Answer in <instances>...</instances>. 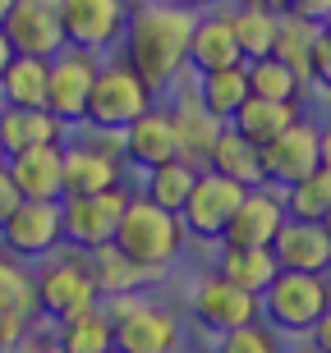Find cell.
I'll return each instance as SVG.
<instances>
[{
  "instance_id": "1",
  "label": "cell",
  "mask_w": 331,
  "mask_h": 353,
  "mask_svg": "<svg viewBox=\"0 0 331 353\" xmlns=\"http://www.w3.org/2000/svg\"><path fill=\"white\" fill-rule=\"evenodd\" d=\"M193 23H198V14L175 5V0L129 10L124 37H120V60L161 97L189 69V32H193Z\"/></svg>"
},
{
  "instance_id": "2",
  "label": "cell",
  "mask_w": 331,
  "mask_h": 353,
  "mask_svg": "<svg viewBox=\"0 0 331 353\" xmlns=\"http://www.w3.org/2000/svg\"><path fill=\"white\" fill-rule=\"evenodd\" d=\"M185 221L175 216V211H161L152 207L143 193H129L124 211H120V225H115V243L133 266H143L161 280V275L171 271L180 262V252H185Z\"/></svg>"
},
{
  "instance_id": "3",
  "label": "cell",
  "mask_w": 331,
  "mask_h": 353,
  "mask_svg": "<svg viewBox=\"0 0 331 353\" xmlns=\"http://www.w3.org/2000/svg\"><path fill=\"white\" fill-rule=\"evenodd\" d=\"M102 312L111 316V335L120 353H180L185 349V326L175 321L161 303L143 294H115L102 299Z\"/></svg>"
},
{
  "instance_id": "4",
  "label": "cell",
  "mask_w": 331,
  "mask_h": 353,
  "mask_svg": "<svg viewBox=\"0 0 331 353\" xmlns=\"http://www.w3.org/2000/svg\"><path fill=\"white\" fill-rule=\"evenodd\" d=\"M32 299H37V316L41 321H65L79 316L88 307L102 303L93 275H88V257L79 248H55L51 257H41L32 271Z\"/></svg>"
},
{
  "instance_id": "5",
  "label": "cell",
  "mask_w": 331,
  "mask_h": 353,
  "mask_svg": "<svg viewBox=\"0 0 331 353\" xmlns=\"http://www.w3.org/2000/svg\"><path fill=\"white\" fill-rule=\"evenodd\" d=\"M157 105V92L147 88L138 74H133L124 60H102L93 83V97H88V115H83V129L93 133H120L129 129L133 119Z\"/></svg>"
},
{
  "instance_id": "6",
  "label": "cell",
  "mask_w": 331,
  "mask_h": 353,
  "mask_svg": "<svg viewBox=\"0 0 331 353\" xmlns=\"http://www.w3.org/2000/svg\"><path fill=\"white\" fill-rule=\"evenodd\" d=\"M263 299V321L285 335H308L318 316L331 307V280L327 275H304V271H276V280L258 294Z\"/></svg>"
},
{
  "instance_id": "7",
  "label": "cell",
  "mask_w": 331,
  "mask_h": 353,
  "mask_svg": "<svg viewBox=\"0 0 331 353\" xmlns=\"http://www.w3.org/2000/svg\"><path fill=\"white\" fill-rule=\"evenodd\" d=\"M60 183L65 197H97L124 183V157H120L115 133H97V138H74L60 147Z\"/></svg>"
},
{
  "instance_id": "8",
  "label": "cell",
  "mask_w": 331,
  "mask_h": 353,
  "mask_svg": "<svg viewBox=\"0 0 331 353\" xmlns=\"http://www.w3.org/2000/svg\"><path fill=\"white\" fill-rule=\"evenodd\" d=\"M97 69H102V55L79 51V46H65V51L51 60V79H46V110H51L65 129H83V115H88V97H93Z\"/></svg>"
},
{
  "instance_id": "9",
  "label": "cell",
  "mask_w": 331,
  "mask_h": 353,
  "mask_svg": "<svg viewBox=\"0 0 331 353\" xmlns=\"http://www.w3.org/2000/svg\"><path fill=\"white\" fill-rule=\"evenodd\" d=\"M124 202H129V188L124 183L111 188V193H97V197H60V234H65V248L93 252L102 243H111Z\"/></svg>"
},
{
  "instance_id": "10",
  "label": "cell",
  "mask_w": 331,
  "mask_h": 353,
  "mask_svg": "<svg viewBox=\"0 0 331 353\" xmlns=\"http://www.w3.org/2000/svg\"><path fill=\"white\" fill-rule=\"evenodd\" d=\"M189 312H193V321H198L202 330L225 335V330H235V326L258 321V316H263V299L249 294V289H239V285H230L225 275L207 271L198 285H193V294H189Z\"/></svg>"
},
{
  "instance_id": "11",
  "label": "cell",
  "mask_w": 331,
  "mask_h": 353,
  "mask_svg": "<svg viewBox=\"0 0 331 353\" xmlns=\"http://www.w3.org/2000/svg\"><path fill=\"white\" fill-rule=\"evenodd\" d=\"M60 243V202H19L0 225V252H10L14 262H41Z\"/></svg>"
},
{
  "instance_id": "12",
  "label": "cell",
  "mask_w": 331,
  "mask_h": 353,
  "mask_svg": "<svg viewBox=\"0 0 331 353\" xmlns=\"http://www.w3.org/2000/svg\"><path fill=\"white\" fill-rule=\"evenodd\" d=\"M0 32H5L14 55H37V60H55L69 46L55 0H14Z\"/></svg>"
},
{
  "instance_id": "13",
  "label": "cell",
  "mask_w": 331,
  "mask_h": 353,
  "mask_svg": "<svg viewBox=\"0 0 331 353\" xmlns=\"http://www.w3.org/2000/svg\"><path fill=\"white\" fill-rule=\"evenodd\" d=\"M244 193H249V188H239V183L221 179V174H212V170H198V179L189 188V202L180 207L185 234L202 239V243H221L225 225H230V216H235Z\"/></svg>"
},
{
  "instance_id": "14",
  "label": "cell",
  "mask_w": 331,
  "mask_h": 353,
  "mask_svg": "<svg viewBox=\"0 0 331 353\" xmlns=\"http://www.w3.org/2000/svg\"><path fill=\"white\" fill-rule=\"evenodd\" d=\"M60 5V28H65V41L79 46V51H111L124 37V19H129V5L124 0H55Z\"/></svg>"
},
{
  "instance_id": "15",
  "label": "cell",
  "mask_w": 331,
  "mask_h": 353,
  "mask_svg": "<svg viewBox=\"0 0 331 353\" xmlns=\"http://www.w3.org/2000/svg\"><path fill=\"white\" fill-rule=\"evenodd\" d=\"M313 170H318V124L299 115L281 138H272L263 147V179L272 188H290Z\"/></svg>"
},
{
  "instance_id": "16",
  "label": "cell",
  "mask_w": 331,
  "mask_h": 353,
  "mask_svg": "<svg viewBox=\"0 0 331 353\" xmlns=\"http://www.w3.org/2000/svg\"><path fill=\"white\" fill-rule=\"evenodd\" d=\"M285 221H290V216H285V197H281V188H272V183L249 188V193L239 197V207H235V216H230V225H225L221 243L272 248V239H276V230Z\"/></svg>"
},
{
  "instance_id": "17",
  "label": "cell",
  "mask_w": 331,
  "mask_h": 353,
  "mask_svg": "<svg viewBox=\"0 0 331 353\" xmlns=\"http://www.w3.org/2000/svg\"><path fill=\"white\" fill-rule=\"evenodd\" d=\"M171 124H175V157L189 161L193 170H207L212 147H216V138H221L225 124L198 101V97H193V92H175V101H171Z\"/></svg>"
},
{
  "instance_id": "18",
  "label": "cell",
  "mask_w": 331,
  "mask_h": 353,
  "mask_svg": "<svg viewBox=\"0 0 331 353\" xmlns=\"http://www.w3.org/2000/svg\"><path fill=\"white\" fill-rule=\"evenodd\" d=\"M120 143V157H124V165H133V170H152V165H161V161H175V124H171V105H152V110H143V115L133 119L129 129L115 133Z\"/></svg>"
},
{
  "instance_id": "19",
  "label": "cell",
  "mask_w": 331,
  "mask_h": 353,
  "mask_svg": "<svg viewBox=\"0 0 331 353\" xmlns=\"http://www.w3.org/2000/svg\"><path fill=\"white\" fill-rule=\"evenodd\" d=\"M272 257L281 271H304V275H327L331 266V234L318 221H285L272 239Z\"/></svg>"
},
{
  "instance_id": "20",
  "label": "cell",
  "mask_w": 331,
  "mask_h": 353,
  "mask_svg": "<svg viewBox=\"0 0 331 353\" xmlns=\"http://www.w3.org/2000/svg\"><path fill=\"white\" fill-rule=\"evenodd\" d=\"M230 65H244V55H239L235 28H230V10L221 5V10L198 14V23L189 32V69L207 74V69H230Z\"/></svg>"
},
{
  "instance_id": "21",
  "label": "cell",
  "mask_w": 331,
  "mask_h": 353,
  "mask_svg": "<svg viewBox=\"0 0 331 353\" xmlns=\"http://www.w3.org/2000/svg\"><path fill=\"white\" fill-rule=\"evenodd\" d=\"M65 143V124L51 110H19V105H0V152L5 161L19 152H37V147H60Z\"/></svg>"
},
{
  "instance_id": "22",
  "label": "cell",
  "mask_w": 331,
  "mask_h": 353,
  "mask_svg": "<svg viewBox=\"0 0 331 353\" xmlns=\"http://www.w3.org/2000/svg\"><path fill=\"white\" fill-rule=\"evenodd\" d=\"M60 147H37V152H19V157L5 161V174L14 179V188H19L23 202H60L65 197V183H60Z\"/></svg>"
},
{
  "instance_id": "23",
  "label": "cell",
  "mask_w": 331,
  "mask_h": 353,
  "mask_svg": "<svg viewBox=\"0 0 331 353\" xmlns=\"http://www.w3.org/2000/svg\"><path fill=\"white\" fill-rule=\"evenodd\" d=\"M207 170L221 174V179L239 183V188H263V147L249 143V138H239L230 124L221 129V138H216L212 147V161H207Z\"/></svg>"
},
{
  "instance_id": "24",
  "label": "cell",
  "mask_w": 331,
  "mask_h": 353,
  "mask_svg": "<svg viewBox=\"0 0 331 353\" xmlns=\"http://www.w3.org/2000/svg\"><path fill=\"white\" fill-rule=\"evenodd\" d=\"M83 257H88V275H93V285H97L102 299H115V294H143V289L157 280L152 271L133 266L115 243H102V248L83 252Z\"/></svg>"
},
{
  "instance_id": "25",
  "label": "cell",
  "mask_w": 331,
  "mask_h": 353,
  "mask_svg": "<svg viewBox=\"0 0 331 353\" xmlns=\"http://www.w3.org/2000/svg\"><path fill=\"white\" fill-rule=\"evenodd\" d=\"M225 10H230V28H235V41H239V55H244V60L272 55L281 14L272 10L267 0H235V5H225Z\"/></svg>"
},
{
  "instance_id": "26",
  "label": "cell",
  "mask_w": 331,
  "mask_h": 353,
  "mask_svg": "<svg viewBox=\"0 0 331 353\" xmlns=\"http://www.w3.org/2000/svg\"><path fill=\"white\" fill-rule=\"evenodd\" d=\"M46 79H51V60L14 55L10 65H5V74H0V105L46 110Z\"/></svg>"
},
{
  "instance_id": "27",
  "label": "cell",
  "mask_w": 331,
  "mask_h": 353,
  "mask_svg": "<svg viewBox=\"0 0 331 353\" xmlns=\"http://www.w3.org/2000/svg\"><path fill=\"white\" fill-rule=\"evenodd\" d=\"M299 115H304V110H299L294 101H263V97H249V101L230 115V129H235L239 138H249V143L267 147L272 138H281V133L290 129Z\"/></svg>"
},
{
  "instance_id": "28",
  "label": "cell",
  "mask_w": 331,
  "mask_h": 353,
  "mask_svg": "<svg viewBox=\"0 0 331 353\" xmlns=\"http://www.w3.org/2000/svg\"><path fill=\"white\" fill-rule=\"evenodd\" d=\"M51 344H55V353H111L115 349L111 316L102 312V303H97V307H88V312H79V316L51 321Z\"/></svg>"
},
{
  "instance_id": "29",
  "label": "cell",
  "mask_w": 331,
  "mask_h": 353,
  "mask_svg": "<svg viewBox=\"0 0 331 353\" xmlns=\"http://www.w3.org/2000/svg\"><path fill=\"white\" fill-rule=\"evenodd\" d=\"M193 97H198V101L207 105L221 124H230V115L249 101V69H244V65H230V69H207V74H193Z\"/></svg>"
},
{
  "instance_id": "30",
  "label": "cell",
  "mask_w": 331,
  "mask_h": 353,
  "mask_svg": "<svg viewBox=\"0 0 331 353\" xmlns=\"http://www.w3.org/2000/svg\"><path fill=\"white\" fill-rule=\"evenodd\" d=\"M276 257L272 248H239V243H221L216 252V275H225L230 285L249 289V294H263L272 280H276Z\"/></svg>"
},
{
  "instance_id": "31",
  "label": "cell",
  "mask_w": 331,
  "mask_h": 353,
  "mask_svg": "<svg viewBox=\"0 0 331 353\" xmlns=\"http://www.w3.org/2000/svg\"><path fill=\"white\" fill-rule=\"evenodd\" d=\"M193 179H198V170L189 165V161H161V165H152V170H143V188L138 193L152 202V207L161 211H175L180 216V207L189 202V188H193Z\"/></svg>"
},
{
  "instance_id": "32",
  "label": "cell",
  "mask_w": 331,
  "mask_h": 353,
  "mask_svg": "<svg viewBox=\"0 0 331 353\" xmlns=\"http://www.w3.org/2000/svg\"><path fill=\"white\" fill-rule=\"evenodd\" d=\"M322 23H308V19H294V14H281L276 41H272V55L290 69L294 79L308 88V60H313V46H318Z\"/></svg>"
},
{
  "instance_id": "33",
  "label": "cell",
  "mask_w": 331,
  "mask_h": 353,
  "mask_svg": "<svg viewBox=\"0 0 331 353\" xmlns=\"http://www.w3.org/2000/svg\"><path fill=\"white\" fill-rule=\"evenodd\" d=\"M281 197H285V216L290 221H327L331 211V170H313L304 174L299 183H290V188H281Z\"/></svg>"
},
{
  "instance_id": "34",
  "label": "cell",
  "mask_w": 331,
  "mask_h": 353,
  "mask_svg": "<svg viewBox=\"0 0 331 353\" xmlns=\"http://www.w3.org/2000/svg\"><path fill=\"white\" fill-rule=\"evenodd\" d=\"M244 69H249V97H263V101H299L304 97V83L294 79L276 55L244 60Z\"/></svg>"
},
{
  "instance_id": "35",
  "label": "cell",
  "mask_w": 331,
  "mask_h": 353,
  "mask_svg": "<svg viewBox=\"0 0 331 353\" xmlns=\"http://www.w3.org/2000/svg\"><path fill=\"white\" fill-rule=\"evenodd\" d=\"M0 312H14V316H28V321H37L32 271H23V262H14L10 252H0Z\"/></svg>"
},
{
  "instance_id": "36",
  "label": "cell",
  "mask_w": 331,
  "mask_h": 353,
  "mask_svg": "<svg viewBox=\"0 0 331 353\" xmlns=\"http://www.w3.org/2000/svg\"><path fill=\"white\" fill-rule=\"evenodd\" d=\"M216 353H281V340H276V330L258 316L249 326H235L225 335H216Z\"/></svg>"
},
{
  "instance_id": "37",
  "label": "cell",
  "mask_w": 331,
  "mask_h": 353,
  "mask_svg": "<svg viewBox=\"0 0 331 353\" xmlns=\"http://www.w3.org/2000/svg\"><path fill=\"white\" fill-rule=\"evenodd\" d=\"M308 83H318L331 97V37L318 32V46H313V60H308Z\"/></svg>"
},
{
  "instance_id": "38",
  "label": "cell",
  "mask_w": 331,
  "mask_h": 353,
  "mask_svg": "<svg viewBox=\"0 0 331 353\" xmlns=\"http://www.w3.org/2000/svg\"><path fill=\"white\" fill-rule=\"evenodd\" d=\"M294 19H308V23H327L331 19V0H294Z\"/></svg>"
},
{
  "instance_id": "39",
  "label": "cell",
  "mask_w": 331,
  "mask_h": 353,
  "mask_svg": "<svg viewBox=\"0 0 331 353\" xmlns=\"http://www.w3.org/2000/svg\"><path fill=\"white\" fill-rule=\"evenodd\" d=\"M19 202H23V197H19V188H14V179L5 174V165H0V225L10 221V211L19 207Z\"/></svg>"
},
{
  "instance_id": "40",
  "label": "cell",
  "mask_w": 331,
  "mask_h": 353,
  "mask_svg": "<svg viewBox=\"0 0 331 353\" xmlns=\"http://www.w3.org/2000/svg\"><path fill=\"white\" fill-rule=\"evenodd\" d=\"M308 340H313V349H318V353H331V307L318 316V326L308 330Z\"/></svg>"
},
{
  "instance_id": "41",
  "label": "cell",
  "mask_w": 331,
  "mask_h": 353,
  "mask_svg": "<svg viewBox=\"0 0 331 353\" xmlns=\"http://www.w3.org/2000/svg\"><path fill=\"white\" fill-rule=\"evenodd\" d=\"M318 165H322V170H331V119H327V124H318Z\"/></svg>"
},
{
  "instance_id": "42",
  "label": "cell",
  "mask_w": 331,
  "mask_h": 353,
  "mask_svg": "<svg viewBox=\"0 0 331 353\" xmlns=\"http://www.w3.org/2000/svg\"><path fill=\"white\" fill-rule=\"evenodd\" d=\"M175 5H185V10H193V14H207V10H221L225 0H175Z\"/></svg>"
},
{
  "instance_id": "43",
  "label": "cell",
  "mask_w": 331,
  "mask_h": 353,
  "mask_svg": "<svg viewBox=\"0 0 331 353\" xmlns=\"http://www.w3.org/2000/svg\"><path fill=\"white\" fill-rule=\"evenodd\" d=\"M14 60V51H10V41H5V32H0V74H5V65Z\"/></svg>"
},
{
  "instance_id": "44",
  "label": "cell",
  "mask_w": 331,
  "mask_h": 353,
  "mask_svg": "<svg viewBox=\"0 0 331 353\" xmlns=\"http://www.w3.org/2000/svg\"><path fill=\"white\" fill-rule=\"evenodd\" d=\"M129 10H143V5H157V0H124Z\"/></svg>"
},
{
  "instance_id": "45",
  "label": "cell",
  "mask_w": 331,
  "mask_h": 353,
  "mask_svg": "<svg viewBox=\"0 0 331 353\" xmlns=\"http://www.w3.org/2000/svg\"><path fill=\"white\" fill-rule=\"evenodd\" d=\"M10 5H14V0H0V23H5V14H10Z\"/></svg>"
},
{
  "instance_id": "46",
  "label": "cell",
  "mask_w": 331,
  "mask_h": 353,
  "mask_svg": "<svg viewBox=\"0 0 331 353\" xmlns=\"http://www.w3.org/2000/svg\"><path fill=\"white\" fill-rule=\"evenodd\" d=\"M322 230H327V234H331V211H327V221H322Z\"/></svg>"
},
{
  "instance_id": "47",
  "label": "cell",
  "mask_w": 331,
  "mask_h": 353,
  "mask_svg": "<svg viewBox=\"0 0 331 353\" xmlns=\"http://www.w3.org/2000/svg\"><path fill=\"white\" fill-rule=\"evenodd\" d=\"M0 165H5V152H0Z\"/></svg>"
},
{
  "instance_id": "48",
  "label": "cell",
  "mask_w": 331,
  "mask_h": 353,
  "mask_svg": "<svg viewBox=\"0 0 331 353\" xmlns=\"http://www.w3.org/2000/svg\"><path fill=\"white\" fill-rule=\"evenodd\" d=\"M327 280H331V266H327Z\"/></svg>"
},
{
  "instance_id": "49",
  "label": "cell",
  "mask_w": 331,
  "mask_h": 353,
  "mask_svg": "<svg viewBox=\"0 0 331 353\" xmlns=\"http://www.w3.org/2000/svg\"><path fill=\"white\" fill-rule=\"evenodd\" d=\"M0 353H5V344H0Z\"/></svg>"
},
{
  "instance_id": "50",
  "label": "cell",
  "mask_w": 331,
  "mask_h": 353,
  "mask_svg": "<svg viewBox=\"0 0 331 353\" xmlns=\"http://www.w3.org/2000/svg\"><path fill=\"white\" fill-rule=\"evenodd\" d=\"M308 353H318V349H308Z\"/></svg>"
},
{
  "instance_id": "51",
  "label": "cell",
  "mask_w": 331,
  "mask_h": 353,
  "mask_svg": "<svg viewBox=\"0 0 331 353\" xmlns=\"http://www.w3.org/2000/svg\"><path fill=\"white\" fill-rule=\"evenodd\" d=\"M111 353H120V349H111Z\"/></svg>"
},
{
  "instance_id": "52",
  "label": "cell",
  "mask_w": 331,
  "mask_h": 353,
  "mask_svg": "<svg viewBox=\"0 0 331 353\" xmlns=\"http://www.w3.org/2000/svg\"><path fill=\"white\" fill-rule=\"evenodd\" d=\"M327 23H331V19H327Z\"/></svg>"
}]
</instances>
